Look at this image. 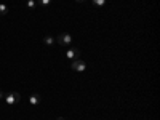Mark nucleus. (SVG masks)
I'll use <instances>...</instances> for the list:
<instances>
[{"label": "nucleus", "mask_w": 160, "mask_h": 120, "mask_svg": "<svg viewBox=\"0 0 160 120\" xmlns=\"http://www.w3.org/2000/svg\"><path fill=\"white\" fill-rule=\"evenodd\" d=\"M66 58L69 61H74V59H78L80 58V50L78 48H69L66 51Z\"/></svg>", "instance_id": "nucleus-4"}, {"label": "nucleus", "mask_w": 160, "mask_h": 120, "mask_svg": "<svg viewBox=\"0 0 160 120\" xmlns=\"http://www.w3.org/2000/svg\"><path fill=\"white\" fill-rule=\"evenodd\" d=\"M55 42H56V40H55V37H51V35H47V37L43 38V43H45V45H48V47L55 45Z\"/></svg>", "instance_id": "nucleus-6"}, {"label": "nucleus", "mask_w": 160, "mask_h": 120, "mask_svg": "<svg viewBox=\"0 0 160 120\" xmlns=\"http://www.w3.org/2000/svg\"><path fill=\"white\" fill-rule=\"evenodd\" d=\"M104 3H106V0H93V5L95 7H104Z\"/></svg>", "instance_id": "nucleus-8"}, {"label": "nucleus", "mask_w": 160, "mask_h": 120, "mask_svg": "<svg viewBox=\"0 0 160 120\" xmlns=\"http://www.w3.org/2000/svg\"><path fill=\"white\" fill-rule=\"evenodd\" d=\"M40 101H42V96H40V95H32V96L29 98V102H31L32 106H37V104H40Z\"/></svg>", "instance_id": "nucleus-5"}, {"label": "nucleus", "mask_w": 160, "mask_h": 120, "mask_svg": "<svg viewBox=\"0 0 160 120\" xmlns=\"http://www.w3.org/2000/svg\"><path fill=\"white\" fill-rule=\"evenodd\" d=\"M0 99H3V93L2 91H0Z\"/></svg>", "instance_id": "nucleus-11"}, {"label": "nucleus", "mask_w": 160, "mask_h": 120, "mask_svg": "<svg viewBox=\"0 0 160 120\" xmlns=\"http://www.w3.org/2000/svg\"><path fill=\"white\" fill-rule=\"evenodd\" d=\"M26 5H28V8H34L35 7V0H28V3H26Z\"/></svg>", "instance_id": "nucleus-10"}, {"label": "nucleus", "mask_w": 160, "mask_h": 120, "mask_svg": "<svg viewBox=\"0 0 160 120\" xmlns=\"http://www.w3.org/2000/svg\"><path fill=\"white\" fill-rule=\"evenodd\" d=\"M7 13H8V7L5 5V3H0V15H7Z\"/></svg>", "instance_id": "nucleus-7"}, {"label": "nucleus", "mask_w": 160, "mask_h": 120, "mask_svg": "<svg viewBox=\"0 0 160 120\" xmlns=\"http://www.w3.org/2000/svg\"><path fill=\"white\" fill-rule=\"evenodd\" d=\"M56 120H66V118H64V117H58Z\"/></svg>", "instance_id": "nucleus-12"}, {"label": "nucleus", "mask_w": 160, "mask_h": 120, "mask_svg": "<svg viewBox=\"0 0 160 120\" xmlns=\"http://www.w3.org/2000/svg\"><path fill=\"white\" fill-rule=\"evenodd\" d=\"M51 3V0H38V5L40 7H48Z\"/></svg>", "instance_id": "nucleus-9"}, {"label": "nucleus", "mask_w": 160, "mask_h": 120, "mask_svg": "<svg viewBox=\"0 0 160 120\" xmlns=\"http://www.w3.org/2000/svg\"><path fill=\"white\" fill-rule=\"evenodd\" d=\"M19 101H21V95H19V93H16V91H11V93H8V95L5 96V102H7L8 106L18 104Z\"/></svg>", "instance_id": "nucleus-2"}, {"label": "nucleus", "mask_w": 160, "mask_h": 120, "mask_svg": "<svg viewBox=\"0 0 160 120\" xmlns=\"http://www.w3.org/2000/svg\"><path fill=\"white\" fill-rule=\"evenodd\" d=\"M75 2H78V3H80V2H85V0H75Z\"/></svg>", "instance_id": "nucleus-13"}, {"label": "nucleus", "mask_w": 160, "mask_h": 120, "mask_svg": "<svg viewBox=\"0 0 160 120\" xmlns=\"http://www.w3.org/2000/svg\"><path fill=\"white\" fill-rule=\"evenodd\" d=\"M56 42H58L61 47H69V45L72 43V35L68 34V32H62V34H59V35L56 37Z\"/></svg>", "instance_id": "nucleus-1"}, {"label": "nucleus", "mask_w": 160, "mask_h": 120, "mask_svg": "<svg viewBox=\"0 0 160 120\" xmlns=\"http://www.w3.org/2000/svg\"><path fill=\"white\" fill-rule=\"evenodd\" d=\"M71 68H72L74 71H77V72H83V71L87 69V62L78 58V59H74V61L71 62Z\"/></svg>", "instance_id": "nucleus-3"}]
</instances>
